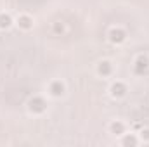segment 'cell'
Instances as JSON below:
<instances>
[{"instance_id":"6da1fadb","label":"cell","mask_w":149,"mask_h":147,"mask_svg":"<svg viewBox=\"0 0 149 147\" xmlns=\"http://www.w3.org/2000/svg\"><path fill=\"white\" fill-rule=\"evenodd\" d=\"M28 111L31 114H43L47 111V101L40 95H35L28 101Z\"/></svg>"},{"instance_id":"7a4b0ae2","label":"cell","mask_w":149,"mask_h":147,"mask_svg":"<svg viewBox=\"0 0 149 147\" xmlns=\"http://www.w3.org/2000/svg\"><path fill=\"white\" fill-rule=\"evenodd\" d=\"M148 71H149V57L144 55V54L137 55L135 61H134V73L137 74V76H142Z\"/></svg>"},{"instance_id":"3957f363","label":"cell","mask_w":149,"mask_h":147,"mask_svg":"<svg viewBox=\"0 0 149 147\" xmlns=\"http://www.w3.org/2000/svg\"><path fill=\"white\" fill-rule=\"evenodd\" d=\"M108 38L113 45H121L125 40H127V31L123 28H111L108 31Z\"/></svg>"},{"instance_id":"277c9868","label":"cell","mask_w":149,"mask_h":147,"mask_svg":"<svg viewBox=\"0 0 149 147\" xmlns=\"http://www.w3.org/2000/svg\"><path fill=\"white\" fill-rule=\"evenodd\" d=\"M127 92H128V87L123 81H114L109 87V95H111L113 99H121V97L127 95Z\"/></svg>"},{"instance_id":"5b68a950","label":"cell","mask_w":149,"mask_h":147,"mask_svg":"<svg viewBox=\"0 0 149 147\" xmlns=\"http://www.w3.org/2000/svg\"><path fill=\"white\" fill-rule=\"evenodd\" d=\"M49 94H50L52 97H56V99L63 97V95L66 94V85H64V81H61V80H54V81L49 85Z\"/></svg>"},{"instance_id":"8992f818","label":"cell","mask_w":149,"mask_h":147,"mask_svg":"<svg viewBox=\"0 0 149 147\" xmlns=\"http://www.w3.org/2000/svg\"><path fill=\"white\" fill-rule=\"evenodd\" d=\"M97 74H99V76H102V78L111 76V74H113V64L108 61V59L99 61V64H97Z\"/></svg>"},{"instance_id":"52a82bcc","label":"cell","mask_w":149,"mask_h":147,"mask_svg":"<svg viewBox=\"0 0 149 147\" xmlns=\"http://www.w3.org/2000/svg\"><path fill=\"white\" fill-rule=\"evenodd\" d=\"M16 24H17L21 30L28 31V30H31V28H33V17H31V16H28V14H21V16H17Z\"/></svg>"},{"instance_id":"ba28073f","label":"cell","mask_w":149,"mask_h":147,"mask_svg":"<svg viewBox=\"0 0 149 147\" xmlns=\"http://www.w3.org/2000/svg\"><path fill=\"white\" fill-rule=\"evenodd\" d=\"M125 130H127V126H125V123L120 121V119H114L111 125H109V132H111L113 135H116V137L125 135Z\"/></svg>"},{"instance_id":"9c48e42d","label":"cell","mask_w":149,"mask_h":147,"mask_svg":"<svg viewBox=\"0 0 149 147\" xmlns=\"http://www.w3.org/2000/svg\"><path fill=\"white\" fill-rule=\"evenodd\" d=\"M139 144V137L135 133H125V137L121 139V146L123 147H135Z\"/></svg>"},{"instance_id":"30bf717a","label":"cell","mask_w":149,"mask_h":147,"mask_svg":"<svg viewBox=\"0 0 149 147\" xmlns=\"http://www.w3.org/2000/svg\"><path fill=\"white\" fill-rule=\"evenodd\" d=\"M14 24V19L7 12H0V30H9Z\"/></svg>"},{"instance_id":"8fae6325","label":"cell","mask_w":149,"mask_h":147,"mask_svg":"<svg viewBox=\"0 0 149 147\" xmlns=\"http://www.w3.org/2000/svg\"><path fill=\"white\" fill-rule=\"evenodd\" d=\"M139 137H141V140L149 142V128H142V130L139 132Z\"/></svg>"},{"instance_id":"7c38bea8","label":"cell","mask_w":149,"mask_h":147,"mask_svg":"<svg viewBox=\"0 0 149 147\" xmlns=\"http://www.w3.org/2000/svg\"><path fill=\"white\" fill-rule=\"evenodd\" d=\"M54 31H56V33H63V31H64V26H63L61 23H56V24H54Z\"/></svg>"}]
</instances>
